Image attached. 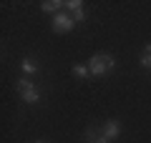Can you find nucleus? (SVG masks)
<instances>
[{
    "label": "nucleus",
    "instance_id": "ddd939ff",
    "mask_svg": "<svg viewBox=\"0 0 151 143\" xmlns=\"http://www.w3.org/2000/svg\"><path fill=\"white\" fill-rule=\"evenodd\" d=\"M38 143H45V141H38Z\"/></svg>",
    "mask_w": 151,
    "mask_h": 143
},
{
    "label": "nucleus",
    "instance_id": "423d86ee",
    "mask_svg": "<svg viewBox=\"0 0 151 143\" xmlns=\"http://www.w3.org/2000/svg\"><path fill=\"white\" fill-rule=\"evenodd\" d=\"M20 68H23V73H25V78H28V75H35V73H38V63H35L33 58H23Z\"/></svg>",
    "mask_w": 151,
    "mask_h": 143
},
{
    "label": "nucleus",
    "instance_id": "f03ea898",
    "mask_svg": "<svg viewBox=\"0 0 151 143\" xmlns=\"http://www.w3.org/2000/svg\"><path fill=\"white\" fill-rule=\"evenodd\" d=\"M18 93H20V98L25 103H38L40 101V88H38L30 78H20L18 80Z\"/></svg>",
    "mask_w": 151,
    "mask_h": 143
},
{
    "label": "nucleus",
    "instance_id": "1a4fd4ad",
    "mask_svg": "<svg viewBox=\"0 0 151 143\" xmlns=\"http://www.w3.org/2000/svg\"><path fill=\"white\" fill-rule=\"evenodd\" d=\"M139 63L144 65V68H151V43L144 48V53H141V58H139Z\"/></svg>",
    "mask_w": 151,
    "mask_h": 143
},
{
    "label": "nucleus",
    "instance_id": "f8f14e48",
    "mask_svg": "<svg viewBox=\"0 0 151 143\" xmlns=\"http://www.w3.org/2000/svg\"><path fill=\"white\" fill-rule=\"evenodd\" d=\"M98 143H111V141H108V138H103V136H101V138H98Z\"/></svg>",
    "mask_w": 151,
    "mask_h": 143
},
{
    "label": "nucleus",
    "instance_id": "f257e3e1",
    "mask_svg": "<svg viewBox=\"0 0 151 143\" xmlns=\"http://www.w3.org/2000/svg\"><path fill=\"white\" fill-rule=\"evenodd\" d=\"M88 68H91V75H106L108 70L116 68V58L111 53H96L88 60Z\"/></svg>",
    "mask_w": 151,
    "mask_h": 143
},
{
    "label": "nucleus",
    "instance_id": "6e6552de",
    "mask_svg": "<svg viewBox=\"0 0 151 143\" xmlns=\"http://www.w3.org/2000/svg\"><path fill=\"white\" fill-rule=\"evenodd\" d=\"M81 10H83L81 0H68V3H65V13H70V15H76V13H81Z\"/></svg>",
    "mask_w": 151,
    "mask_h": 143
},
{
    "label": "nucleus",
    "instance_id": "7ed1b4c3",
    "mask_svg": "<svg viewBox=\"0 0 151 143\" xmlns=\"http://www.w3.org/2000/svg\"><path fill=\"white\" fill-rule=\"evenodd\" d=\"M50 25H53V30H55V33H68V30H73L76 20L70 18V13L60 10V13H55V15H53V20H50Z\"/></svg>",
    "mask_w": 151,
    "mask_h": 143
},
{
    "label": "nucleus",
    "instance_id": "9d476101",
    "mask_svg": "<svg viewBox=\"0 0 151 143\" xmlns=\"http://www.w3.org/2000/svg\"><path fill=\"white\" fill-rule=\"evenodd\" d=\"M83 138H86V141H88V143H98V138H101V136H98V133H96V131H93V128H88V131H86V133H83Z\"/></svg>",
    "mask_w": 151,
    "mask_h": 143
},
{
    "label": "nucleus",
    "instance_id": "39448f33",
    "mask_svg": "<svg viewBox=\"0 0 151 143\" xmlns=\"http://www.w3.org/2000/svg\"><path fill=\"white\" fill-rule=\"evenodd\" d=\"M40 8H43V13H53V15H55V13H60L65 8V3H60V0H45Z\"/></svg>",
    "mask_w": 151,
    "mask_h": 143
},
{
    "label": "nucleus",
    "instance_id": "20e7f679",
    "mask_svg": "<svg viewBox=\"0 0 151 143\" xmlns=\"http://www.w3.org/2000/svg\"><path fill=\"white\" fill-rule=\"evenodd\" d=\"M121 136V123L119 121H106V126H103V138H108V141H113V138Z\"/></svg>",
    "mask_w": 151,
    "mask_h": 143
},
{
    "label": "nucleus",
    "instance_id": "9b49d317",
    "mask_svg": "<svg viewBox=\"0 0 151 143\" xmlns=\"http://www.w3.org/2000/svg\"><path fill=\"white\" fill-rule=\"evenodd\" d=\"M70 18H73V20H76V23H83V20H86V13H83V10H81V13H76V15H70Z\"/></svg>",
    "mask_w": 151,
    "mask_h": 143
},
{
    "label": "nucleus",
    "instance_id": "0eeeda50",
    "mask_svg": "<svg viewBox=\"0 0 151 143\" xmlns=\"http://www.w3.org/2000/svg\"><path fill=\"white\" fill-rule=\"evenodd\" d=\"M73 75H76V78H88V75H91V68L83 65V63H76L73 65Z\"/></svg>",
    "mask_w": 151,
    "mask_h": 143
}]
</instances>
